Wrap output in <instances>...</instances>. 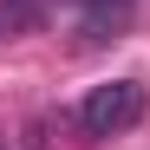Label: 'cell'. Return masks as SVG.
<instances>
[{"label":"cell","mask_w":150,"mask_h":150,"mask_svg":"<svg viewBox=\"0 0 150 150\" xmlns=\"http://www.w3.org/2000/svg\"><path fill=\"white\" fill-rule=\"evenodd\" d=\"M144 105H150V91L137 79H111V85H98L85 105H79V131L85 137H124L144 117Z\"/></svg>","instance_id":"cell-1"},{"label":"cell","mask_w":150,"mask_h":150,"mask_svg":"<svg viewBox=\"0 0 150 150\" xmlns=\"http://www.w3.org/2000/svg\"><path fill=\"white\" fill-rule=\"evenodd\" d=\"M131 13H137V0H85V20H79L85 46H105V39H124V26H131Z\"/></svg>","instance_id":"cell-2"},{"label":"cell","mask_w":150,"mask_h":150,"mask_svg":"<svg viewBox=\"0 0 150 150\" xmlns=\"http://www.w3.org/2000/svg\"><path fill=\"white\" fill-rule=\"evenodd\" d=\"M46 26V7L39 0H0V39H26Z\"/></svg>","instance_id":"cell-3"},{"label":"cell","mask_w":150,"mask_h":150,"mask_svg":"<svg viewBox=\"0 0 150 150\" xmlns=\"http://www.w3.org/2000/svg\"><path fill=\"white\" fill-rule=\"evenodd\" d=\"M0 150H13V144H7V137H0Z\"/></svg>","instance_id":"cell-4"}]
</instances>
